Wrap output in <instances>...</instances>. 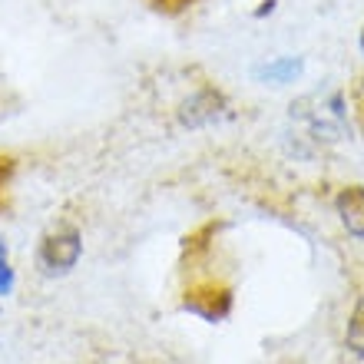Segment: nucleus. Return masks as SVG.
Returning <instances> with one entry per match:
<instances>
[{
  "mask_svg": "<svg viewBox=\"0 0 364 364\" xmlns=\"http://www.w3.org/2000/svg\"><path fill=\"white\" fill-rule=\"evenodd\" d=\"M80 255H83V242H80V232L67 225V229L50 232L47 239L40 242L37 265L43 269V275H67V272L80 262Z\"/></svg>",
  "mask_w": 364,
  "mask_h": 364,
  "instance_id": "f257e3e1",
  "label": "nucleus"
},
{
  "mask_svg": "<svg viewBox=\"0 0 364 364\" xmlns=\"http://www.w3.org/2000/svg\"><path fill=\"white\" fill-rule=\"evenodd\" d=\"M222 113H225V100H222V93H215V90L205 87V90H199V93H192L189 100H182L179 123L189 126V129H199V126L215 123Z\"/></svg>",
  "mask_w": 364,
  "mask_h": 364,
  "instance_id": "7ed1b4c3",
  "label": "nucleus"
},
{
  "mask_svg": "<svg viewBox=\"0 0 364 364\" xmlns=\"http://www.w3.org/2000/svg\"><path fill=\"white\" fill-rule=\"evenodd\" d=\"M335 209L341 215V225L355 239H364V186H348L335 199Z\"/></svg>",
  "mask_w": 364,
  "mask_h": 364,
  "instance_id": "20e7f679",
  "label": "nucleus"
},
{
  "mask_svg": "<svg viewBox=\"0 0 364 364\" xmlns=\"http://www.w3.org/2000/svg\"><path fill=\"white\" fill-rule=\"evenodd\" d=\"M345 341H348V348H351L358 358H364V298L355 305V311H351V321H348Z\"/></svg>",
  "mask_w": 364,
  "mask_h": 364,
  "instance_id": "423d86ee",
  "label": "nucleus"
},
{
  "mask_svg": "<svg viewBox=\"0 0 364 364\" xmlns=\"http://www.w3.org/2000/svg\"><path fill=\"white\" fill-rule=\"evenodd\" d=\"M156 4L166 10H179V7H186V4H192V0H156Z\"/></svg>",
  "mask_w": 364,
  "mask_h": 364,
  "instance_id": "6e6552de",
  "label": "nucleus"
},
{
  "mask_svg": "<svg viewBox=\"0 0 364 364\" xmlns=\"http://www.w3.org/2000/svg\"><path fill=\"white\" fill-rule=\"evenodd\" d=\"M361 50H364V30H361Z\"/></svg>",
  "mask_w": 364,
  "mask_h": 364,
  "instance_id": "1a4fd4ad",
  "label": "nucleus"
},
{
  "mask_svg": "<svg viewBox=\"0 0 364 364\" xmlns=\"http://www.w3.org/2000/svg\"><path fill=\"white\" fill-rule=\"evenodd\" d=\"M361 126H364V123H361Z\"/></svg>",
  "mask_w": 364,
  "mask_h": 364,
  "instance_id": "9d476101",
  "label": "nucleus"
},
{
  "mask_svg": "<svg viewBox=\"0 0 364 364\" xmlns=\"http://www.w3.org/2000/svg\"><path fill=\"white\" fill-rule=\"evenodd\" d=\"M315 103H318V109H305L301 103L291 106V116L308 119L315 139H338V136L345 133V109H341V96L331 93L328 100H318L315 96Z\"/></svg>",
  "mask_w": 364,
  "mask_h": 364,
  "instance_id": "f03ea898",
  "label": "nucleus"
},
{
  "mask_svg": "<svg viewBox=\"0 0 364 364\" xmlns=\"http://www.w3.org/2000/svg\"><path fill=\"white\" fill-rule=\"evenodd\" d=\"M10 288H14V269L7 262V245L0 242V295H10Z\"/></svg>",
  "mask_w": 364,
  "mask_h": 364,
  "instance_id": "0eeeda50",
  "label": "nucleus"
},
{
  "mask_svg": "<svg viewBox=\"0 0 364 364\" xmlns=\"http://www.w3.org/2000/svg\"><path fill=\"white\" fill-rule=\"evenodd\" d=\"M298 73H301V60H295V57L272 60V63H265V67L255 70V77H259V80H269V83H291Z\"/></svg>",
  "mask_w": 364,
  "mask_h": 364,
  "instance_id": "39448f33",
  "label": "nucleus"
}]
</instances>
